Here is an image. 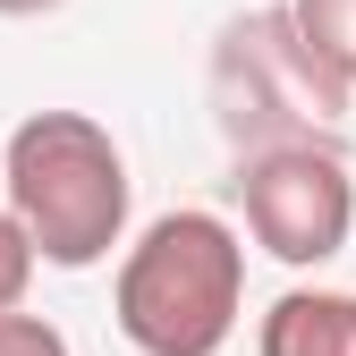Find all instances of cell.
Returning a JSON list of instances; mask_svg holds the SVG:
<instances>
[{"instance_id":"6da1fadb","label":"cell","mask_w":356,"mask_h":356,"mask_svg":"<svg viewBox=\"0 0 356 356\" xmlns=\"http://www.w3.org/2000/svg\"><path fill=\"white\" fill-rule=\"evenodd\" d=\"M0 187H9L34 263H51V272H94L127 238V153L85 111L17 119L0 145Z\"/></svg>"},{"instance_id":"7a4b0ae2","label":"cell","mask_w":356,"mask_h":356,"mask_svg":"<svg viewBox=\"0 0 356 356\" xmlns=\"http://www.w3.org/2000/svg\"><path fill=\"white\" fill-rule=\"evenodd\" d=\"M246 305V246L220 212H161L127 246L111 314L136 356H220Z\"/></svg>"},{"instance_id":"3957f363","label":"cell","mask_w":356,"mask_h":356,"mask_svg":"<svg viewBox=\"0 0 356 356\" xmlns=\"http://www.w3.org/2000/svg\"><path fill=\"white\" fill-rule=\"evenodd\" d=\"M356 85L297 34L289 9H254L220 34L212 51V102L229 145H280V136H323L348 119Z\"/></svg>"},{"instance_id":"277c9868","label":"cell","mask_w":356,"mask_h":356,"mask_svg":"<svg viewBox=\"0 0 356 356\" xmlns=\"http://www.w3.org/2000/svg\"><path fill=\"white\" fill-rule=\"evenodd\" d=\"M238 204L254 246L305 272V263H331L356 229V178L339 161L331 136H280V145H246L238 161Z\"/></svg>"},{"instance_id":"5b68a950","label":"cell","mask_w":356,"mask_h":356,"mask_svg":"<svg viewBox=\"0 0 356 356\" xmlns=\"http://www.w3.org/2000/svg\"><path fill=\"white\" fill-rule=\"evenodd\" d=\"M254 356H356V289H289L263 314Z\"/></svg>"},{"instance_id":"8992f818","label":"cell","mask_w":356,"mask_h":356,"mask_svg":"<svg viewBox=\"0 0 356 356\" xmlns=\"http://www.w3.org/2000/svg\"><path fill=\"white\" fill-rule=\"evenodd\" d=\"M289 17H297V34L356 85V0H289Z\"/></svg>"},{"instance_id":"52a82bcc","label":"cell","mask_w":356,"mask_h":356,"mask_svg":"<svg viewBox=\"0 0 356 356\" xmlns=\"http://www.w3.org/2000/svg\"><path fill=\"white\" fill-rule=\"evenodd\" d=\"M26 289H34V246H26V229H17V212L0 204V314L26 305Z\"/></svg>"},{"instance_id":"ba28073f","label":"cell","mask_w":356,"mask_h":356,"mask_svg":"<svg viewBox=\"0 0 356 356\" xmlns=\"http://www.w3.org/2000/svg\"><path fill=\"white\" fill-rule=\"evenodd\" d=\"M0 356H68V339L42 323V314H26V305H9L0 314Z\"/></svg>"},{"instance_id":"9c48e42d","label":"cell","mask_w":356,"mask_h":356,"mask_svg":"<svg viewBox=\"0 0 356 356\" xmlns=\"http://www.w3.org/2000/svg\"><path fill=\"white\" fill-rule=\"evenodd\" d=\"M42 9H60V0H0V17H42Z\"/></svg>"}]
</instances>
